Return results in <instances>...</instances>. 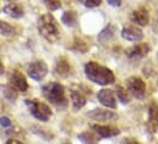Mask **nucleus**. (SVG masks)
<instances>
[{
    "label": "nucleus",
    "mask_w": 158,
    "mask_h": 144,
    "mask_svg": "<svg viewBox=\"0 0 158 144\" xmlns=\"http://www.w3.org/2000/svg\"><path fill=\"white\" fill-rule=\"evenodd\" d=\"M85 73L87 78L97 84L106 86V84H112L115 81L114 73L110 71L108 67H104L94 61H89L85 66Z\"/></svg>",
    "instance_id": "1"
},
{
    "label": "nucleus",
    "mask_w": 158,
    "mask_h": 144,
    "mask_svg": "<svg viewBox=\"0 0 158 144\" xmlns=\"http://www.w3.org/2000/svg\"><path fill=\"white\" fill-rule=\"evenodd\" d=\"M38 32L48 42H55L60 36L58 23L52 14H44L38 20Z\"/></svg>",
    "instance_id": "2"
},
{
    "label": "nucleus",
    "mask_w": 158,
    "mask_h": 144,
    "mask_svg": "<svg viewBox=\"0 0 158 144\" xmlns=\"http://www.w3.org/2000/svg\"><path fill=\"white\" fill-rule=\"evenodd\" d=\"M44 98L54 104L55 106H65L66 105V95L64 87L58 82H50L42 88Z\"/></svg>",
    "instance_id": "3"
},
{
    "label": "nucleus",
    "mask_w": 158,
    "mask_h": 144,
    "mask_svg": "<svg viewBox=\"0 0 158 144\" xmlns=\"http://www.w3.org/2000/svg\"><path fill=\"white\" fill-rule=\"evenodd\" d=\"M26 105L28 106L31 114L37 120H40V121L45 122V121H48L52 117V110H50V108L47 104L40 102V100H35V99L30 100L28 99V100H26Z\"/></svg>",
    "instance_id": "4"
},
{
    "label": "nucleus",
    "mask_w": 158,
    "mask_h": 144,
    "mask_svg": "<svg viewBox=\"0 0 158 144\" xmlns=\"http://www.w3.org/2000/svg\"><path fill=\"white\" fill-rule=\"evenodd\" d=\"M127 92L131 93L135 98L142 99L146 94V84L140 77H130L126 81Z\"/></svg>",
    "instance_id": "5"
},
{
    "label": "nucleus",
    "mask_w": 158,
    "mask_h": 144,
    "mask_svg": "<svg viewBox=\"0 0 158 144\" xmlns=\"http://www.w3.org/2000/svg\"><path fill=\"white\" fill-rule=\"evenodd\" d=\"M27 73H28V76H30L31 78H33V79H36V81H40V79H43V78L47 76V73H48V67H47L45 62L42 61V60L33 61V62H31V64L28 65V67H27Z\"/></svg>",
    "instance_id": "6"
},
{
    "label": "nucleus",
    "mask_w": 158,
    "mask_h": 144,
    "mask_svg": "<svg viewBox=\"0 0 158 144\" xmlns=\"http://www.w3.org/2000/svg\"><path fill=\"white\" fill-rule=\"evenodd\" d=\"M150 50L151 48L147 43H139L126 50V56L131 60H139V59L145 58L150 53Z\"/></svg>",
    "instance_id": "7"
},
{
    "label": "nucleus",
    "mask_w": 158,
    "mask_h": 144,
    "mask_svg": "<svg viewBox=\"0 0 158 144\" xmlns=\"http://www.w3.org/2000/svg\"><path fill=\"white\" fill-rule=\"evenodd\" d=\"M70 97H71V103L75 110H80L86 105L87 93L81 90L80 88H73L70 92Z\"/></svg>",
    "instance_id": "8"
},
{
    "label": "nucleus",
    "mask_w": 158,
    "mask_h": 144,
    "mask_svg": "<svg viewBox=\"0 0 158 144\" xmlns=\"http://www.w3.org/2000/svg\"><path fill=\"white\" fill-rule=\"evenodd\" d=\"M121 37L126 40H130V42H139L143 38V33L142 31L137 27V26H125L121 31Z\"/></svg>",
    "instance_id": "9"
},
{
    "label": "nucleus",
    "mask_w": 158,
    "mask_h": 144,
    "mask_svg": "<svg viewBox=\"0 0 158 144\" xmlns=\"http://www.w3.org/2000/svg\"><path fill=\"white\" fill-rule=\"evenodd\" d=\"M97 98H98V100L102 103V105H104V106L110 108V109L117 108V99H115V95H114L113 90L102 89V90L98 92Z\"/></svg>",
    "instance_id": "10"
},
{
    "label": "nucleus",
    "mask_w": 158,
    "mask_h": 144,
    "mask_svg": "<svg viewBox=\"0 0 158 144\" xmlns=\"http://www.w3.org/2000/svg\"><path fill=\"white\" fill-rule=\"evenodd\" d=\"M9 79H10V83L12 84V87L16 90H19V92H26L28 89V83H27V81H26V78H25V76L22 73H20V72L17 71H14L11 73V76H10Z\"/></svg>",
    "instance_id": "11"
},
{
    "label": "nucleus",
    "mask_w": 158,
    "mask_h": 144,
    "mask_svg": "<svg viewBox=\"0 0 158 144\" xmlns=\"http://www.w3.org/2000/svg\"><path fill=\"white\" fill-rule=\"evenodd\" d=\"M88 117L96 121H110V120H115L118 116L113 111H108L104 109H94L88 112Z\"/></svg>",
    "instance_id": "12"
},
{
    "label": "nucleus",
    "mask_w": 158,
    "mask_h": 144,
    "mask_svg": "<svg viewBox=\"0 0 158 144\" xmlns=\"http://www.w3.org/2000/svg\"><path fill=\"white\" fill-rule=\"evenodd\" d=\"M131 20L134 23L139 25V26H146L150 21V15L148 11L145 7H139L136 10L132 11L131 14Z\"/></svg>",
    "instance_id": "13"
},
{
    "label": "nucleus",
    "mask_w": 158,
    "mask_h": 144,
    "mask_svg": "<svg viewBox=\"0 0 158 144\" xmlns=\"http://www.w3.org/2000/svg\"><path fill=\"white\" fill-rule=\"evenodd\" d=\"M147 130L151 133H155L158 130V105L152 104L148 109V121H147Z\"/></svg>",
    "instance_id": "14"
},
{
    "label": "nucleus",
    "mask_w": 158,
    "mask_h": 144,
    "mask_svg": "<svg viewBox=\"0 0 158 144\" xmlns=\"http://www.w3.org/2000/svg\"><path fill=\"white\" fill-rule=\"evenodd\" d=\"M92 128L94 130V132L97 134H99L103 138H108V137H114L118 136L120 133L119 128H115L113 126H101V125H93Z\"/></svg>",
    "instance_id": "15"
},
{
    "label": "nucleus",
    "mask_w": 158,
    "mask_h": 144,
    "mask_svg": "<svg viewBox=\"0 0 158 144\" xmlns=\"http://www.w3.org/2000/svg\"><path fill=\"white\" fill-rule=\"evenodd\" d=\"M4 12L9 16H11L12 18H20L23 16L25 10L20 4H7L4 7Z\"/></svg>",
    "instance_id": "16"
},
{
    "label": "nucleus",
    "mask_w": 158,
    "mask_h": 144,
    "mask_svg": "<svg viewBox=\"0 0 158 144\" xmlns=\"http://www.w3.org/2000/svg\"><path fill=\"white\" fill-rule=\"evenodd\" d=\"M70 71H71V67H70V64L68 62V60L65 59H59L55 64V72L56 74H59L60 77L65 78L70 74Z\"/></svg>",
    "instance_id": "17"
},
{
    "label": "nucleus",
    "mask_w": 158,
    "mask_h": 144,
    "mask_svg": "<svg viewBox=\"0 0 158 144\" xmlns=\"http://www.w3.org/2000/svg\"><path fill=\"white\" fill-rule=\"evenodd\" d=\"M114 36H115V26H113V25H108V26H107V27L98 34V40L102 42V43L104 44V43L112 40V39L114 38Z\"/></svg>",
    "instance_id": "18"
},
{
    "label": "nucleus",
    "mask_w": 158,
    "mask_h": 144,
    "mask_svg": "<svg viewBox=\"0 0 158 144\" xmlns=\"http://www.w3.org/2000/svg\"><path fill=\"white\" fill-rule=\"evenodd\" d=\"M79 139L82 141V143H85V144L98 143V136H97V133H96V132H91V131H86V132L79 134Z\"/></svg>",
    "instance_id": "19"
},
{
    "label": "nucleus",
    "mask_w": 158,
    "mask_h": 144,
    "mask_svg": "<svg viewBox=\"0 0 158 144\" xmlns=\"http://www.w3.org/2000/svg\"><path fill=\"white\" fill-rule=\"evenodd\" d=\"M63 22L69 26V27H74L76 26V22H77V15L75 11H66L64 15H63Z\"/></svg>",
    "instance_id": "20"
},
{
    "label": "nucleus",
    "mask_w": 158,
    "mask_h": 144,
    "mask_svg": "<svg viewBox=\"0 0 158 144\" xmlns=\"http://www.w3.org/2000/svg\"><path fill=\"white\" fill-rule=\"evenodd\" d=\"M15 33H16V31H15V28L11 25L6 23L5 21H0V34L1 36L10 37L14 36Z\"/></svg>",
    "instance_id": "21"
},
{
    "label": "nucleus",
    "mask_w": 158,
    "mask_h": 144,
    "mask_svg": "<svg viewBox=\"0 0 158 144\" xmlns=\"http://www.w3.org/2000/svg\"><path fill=\"white\" fill-rule=\"evenodd\" d=\"M117 95H118V99L123 103V104H126V103H129L130 102V95H129V92H127V89H125V88H123V87H117Z\"/></svg>",
    "instance_id": "22"
},
{
    "label": "nucleus",
    "mask_w": 158,
    "mask_h": 144,
    "mask_svg": "<svg viewBox=\"0 0 158 144\" xmlns=\"http://www.w3.org/2000/svg\"><path fill=\"white\" fill-rule=\"evenodd\" d=\"M43 2L47 6V9H49L50 11H55L61 6L60 0H43Z\"/></svg>",
    "instance_id": "23"
},
{
    "label": "nucleus",
    "mask_w": 158,
    "mask_h": 144,
    "mask_svg": "<svg viewBox=\"0 0 158 144\" xmlns=\"http://www.w3.org/2000/svg\"><path fill=\"white\" fill-rule=\"evenodd\" d=\"M5 95H6V98L7 99H10V100H14V99H16V97H17V92H16V89L15 88H11V87H5Z\"/></svg>",
    "instance_id": "24"
},
{
    "label": "nucleus",
    "mask_w": 158,
    "mask_h": 144,
    "mask_svg": "<svg viewBox=\"0 0 158 144\" xmlns=\"http://www.w3.org/2000/svg\"><path fill=\"white\" fill-rule=\"evenodd\" d=\"M79 1L86 7H96L99 6L102 2V0H79Z\"/></svg>",
    "instance_id": "25"
},
{
    "label": "nucleus",
    "mask_w": 158,
    "mask_h": 144,
    "mask_svg": "<svg viewBox=\"0 0 158 144\" xmlns=\"http://www.w3.org/2000/svg\"><path fill=\"white\" fill-rule=\"evenodd\" d=\"M0 125H1L2 127H10V126H11V121H10L9 117L2 116V117H0Z\"/></svg>",
    "instance_id": "26"
},
{
    "label": "nucleus",
    "mask_w": 158,
    "mask_h": 144,
    "mask_svg": "<svg viewBox=\"0 0 158 144\" xmlns=\"http://www.w3.org/2000/svg\"><path fill=\"white\" fill-rule=\"evenodd\" d=\"M108 1V4L109 5H112V6H115V7H118L121 5V2H123V0H107Z\"/></svg>",
    "instance_id": "27"
},
{
    "label": "nucleus",
    "mask_w": 158,
    "mask_h": 144,
    "mask_svg": "<svg viewBox=\"0 0 158 144\" xmlns=\"http://www.w3.org/2000/svg\"><path fill=\"white\" fill-rule=\"evenodd\" d=\"M121 144H140L136 139H132V138H125L123 142H121Z\"/></svg>",
    "instance_id": "28"
},
{
    "label": "nucleus",
    "mask_w": 158,
    "mask_h": 144,
    "mask_svg": "<svg viewBox=\"0 0 158 144\" xmlns=\"http://www.w3.org/2000/svg\"><path fill=\"white\" fill-rule=\"evenodd\" d=\"M152 28H153V31H155L156 33H158V12L156 14V16H155V21H153Z\"/></svg>",
    "instance_id": "29"
},
{
    "label": "nucleus",
    "mask_w": 158,
    "mask_h": 144,
    "mask_svg": "<svg viewBox=\"0 0 158 144\" xmlns=\"http://www.w3.org/2000/svg\"><path fill=\"white\" fill-rule=\"evenodd\" d=\"M5 144H23V143L20 142V141H16V139H9Z\"/></svg>",
    "instance_id": "30"
},
{
    "label": "nucleus",
    "mask_w": 158,
    "mask_h": 144,
    "mask_svg": "<svg viewBox=\"0 0 158 144\" xmlns=\"http://www.w3.org/2000/svg\"><path fill=\"white\" fill-rule=\"evenodd\" d=\"M4 71H5V69H4V65H2V62L0 61V76L4 73Z\"/></svg>",
    "instance_id": "31"
},
{
    "label": "nucleus",
    "mask_w": 158,
    "mask_h": 144,
    "mask_svg": "<svg viewBox=\"0 0 158 144\" xmlns=\"http://www.w3.org/2000/svg\"><path fill=\"white\" fill-rule=\"evenodd\" d=\"M63 144H71L70 142H65V143H63Z\"/></svg>",
    "instance_id": "32"
}]
</instances>
